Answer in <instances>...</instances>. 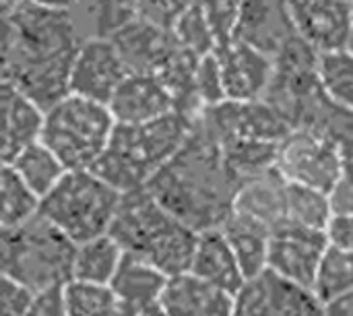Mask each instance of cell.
Masks as SVG:
<instances>
[{
  "instance_id": "cell-17",
  "label": "cell",
  "mask_w": 353,
  "mask_h": 316,
  "mask_svg": "<svg viewBox=\"0 0 353 316\" xmlns=\"http://www.w3.org/2000/svg\"><path fill=\"white\" fill-rule=\"evenodd\" d=\"M110 37L114 39L128 72L155 75L178 46L174 31L161 29L137 17Z\"/></svg>"
},
{
  "instance_id": "cell-26",
  "label": "cell",
  "mask_w": 353,
  "mask_h": 316,
  "mask_svg": "<svg viewBox=\"0 0 353 316\" xmlns=\"http://www.w3.org/2000/svg\"><path fill=\"white\" fill-rule=\"evenodd\" d=\"M353 292V253L329 244L312 286L316 300L327 306Z\"/></svg>"
},
{
  "instance_id": "cell-10",
  "label": "cell",
  "mask_w": 353,
  "mask_h": 316,
  "mask_svg": "<svg viewBox=\"0 0 353 316\" xmlns=\"http://www.w3.org/2000/svg\"><path fill=\"white\" fill-rule=\"evenodd\" d=\"M126 75L128 68L114 39L105 35H87L72 60L70 93L110 103Z\"/></svg>"
},
{
  "instance_id": "cell-5",
  "label": "cell",
  "mask_w": 353,
  "mask_h": 316,
  "mask_svg": "<svg viewBox=\"0 0 353 316\" xmlns=\"http://www.w3.org/2000/svg\"><path fill=\"white\" fill-rule=\"evenodd\" d=\"M77 242L60 232L43 215L6 228L0 234L2 275L33 292L64 286L74 273Z\"/></svg>"
},
{
  "instance_id": "cell-42",
  "label": "cell",
  "mask_w": 353,
  "mask_h": 316,
  "mask_svg": "<svg viewBox=\"0 0 353 316\" xmlns=\"http://www.w3.org/2000/svg\"><path fill=\"white\" fill-rule=\"evenodd\" d=\"M33 4L46 6V8H56V10H70L77 12L83 6V0H29Z\"/></svg>"
},
{
  "instance_id": "cell-44",
  "label": "cell",
  "mask_w": 353,
  "mask_h": 316,
  "mask_svg": "<svg viewBox=\"0 0 353 316\" xmlns=\"http://www.w3.org/2000/svg\"><path fill=\"white\" fill-rule=\"evenodd\" d=\"M345 50H350L353 54V25H352V31H350V35H347V41H345V46H343Z\"/></svg>"
},
{
  "instance_id": "cell-22",
  "label": "cell",
  "mask_w": 353,
  "mask_h": 316,
  "mask_svg": "<svg viewBox=\"0 0 353 316\" xmlns=\"http://www.w3.org/2000/svg\"><path fill=\"white\" fill-rule=\"evenodd\" d=\"M221 230L228 236L246 279L250 282L263 275L267 271V261H269L271 230L238 213H232L228 221L221 226Z\"/></svg>"
},
{
  "instance_id": "cell-16",
  "label": "cell",
  "mask_w": 353,
  "mask_h": 316,
  "mask_svg": "<svg viewBox=\"0 0 353 316\" xmlns=\"http://www.w3.org/2000/svg\"><path fill=\"white\" fill-rule=\"evenodd\" d=\"M108 106L118 124L151 122L176 110L168 87L159 77L147 72H128Z\"/></svg>"
},
{
  "instance_id": "cell-12",
  "label": "cell",
  "mask_w": 353,
  "mask_h": 316,
  "mask_svg": "<svg viewBox=\"0 0 353 316\" xmlns=\"http://www.w3.org/2000/svg\"><path fill=\"white\" fill-rule=\"evenodd\" d=\"M228 99L252 101L263 99L275 70L273 56L240 41L232 39L215 50Z\"/></svg>"
},
{
  "instance_id": "cell-23",
  "label": "cell",
  "mask_w": 353,
  "mask_h": 316,
  "mask_svg": "<svg viewBox=\"0 0 353 316\" xmlns=\"http://www.w3.org/2000/svg\"><path fill=\"white\" fill-rule=\"evenodd\" d=\"M8 166H12L25 184L41 199L50 195L68 172L64 161L43 141H37L19 151L14 159L8 161Z\"/></svg>"
},
{
  "instance_id": "cell-14",
  "label": "cell",
  "mask_w": 353,
  "mask_h": 316,
  "mask_svg": "<svg viewBox=\"0 0 353 316\" xmlns=\"http://www.w3.org/2000/svg\"><path fill=\"white\" fill-rule=\"evenodd\" d=\"M298 35L319 52L343 48L353 19L347 0H290Z\"/></svg>"
},
{
  "instance_id": "cell-6",
  "label": "cell",
  "mask_w": 353,
  "mask_h": 316,
  "mask_svg": "<svg viewBox=\"0 0 353 316\" xmlns=\"http://www.w3.org/2000/svg\"><path fill=\"white\" fill-rule=\"evenodd\" d=\"M122 192L93 170H68L60 184L41 199L39 215L72 242L110 234Z\"/></svg>"
},
{
  "instance_id": "cell-39",
  "label": "cell",
  "mask_w": 353,
  "mask_h": 316,
  "mask_svg": "<svg viewBox=\"0 0 353 316\" xmlns=\"http://www.w3.org/2000/svg\"><path fill=\"white\" fill-rule=\"evenodd\" d=\"M327 236L333 246L353 253V213H335L329 221Z\"/></svg>"
},
{
  "instance_id": "cell-33",
  "label": "cell",
  "mask_w": 353,
  "mask_h": 316,
  "mask_svg": "<svg viewBox=\"0 0 353 316\" xmlns=\"http://www.w3.org/2000/svg\"><path fill=\"white\" fill-rule=\"evenodd\" d=\"M194 93L201 106V112L205 108L217 106L228 99L225 85H223V75L221 66L217 60V54H207L199 60L196 68V79H194Z\"/></svg>"
},
{
  "instance_id": "cell-41",
  "label": "cell",
  "mask_w": 353,
  "mask_h": 316,
  "mask_svg": "<svg viewBox=\"0 0 353 316\" xmlns=\"http://www.w3.org/2000/svg\"><path fill=\"white\" fill-rule=\"evenodd\" d=\"M325 313L327 316H353V292L333 304H327Z\"/></svg>"
},
{
  "instance_id": "cell-32",
  "label": "cell",
  "mask_w": 353,
  "mask_h": 316,
  "mask_svg": "<svg viewBox=\"0 0 353 316\" xmlns=\"http://www.w3.org/2000/svg\"><path fill=\"white\" fill-rule=\"evenodd\" d=\"M174 35L180 46L194 52L196 56H207L217 50V39L199 0L180 17L174 27Z\"/></svg>"
},
{
  "instance_id": "cell-30",
  "label": "cell",
  "mask_w": 353,
  "mask_h": 316,
  "mask_svg": "<svg viewBox=\"0 0 353 316\" xmlns=\"http://www.w3.org/2000/svg\"><path fill=\"white\" fill-rule=\"evenodd\" d=\"M319 77L327 97L345 110H353V54L345 48L321 52Z\"/></svg>"
},
{
  "instance_id": "cell-37",
  "label": "cell",
  "mask_w": 353,
  "mask_h": 316,
  "mask_svg": "<svg viewBox=\"0 0 353 316\" xmlns=\"http://www.w3.org/2000/svg\"><path fill=\"white\" fill-rule=\"evenodd\" d=\"M25 316H70L64 300V286L35 292V298Z\"/></svg>"
},
{
  "instance_id": "cell-19",
  "label": "cell",
  "mask_w": 353,
  "mask_h": 316,
  "mask_svg": "<svg viewBox=\"0 0 353 316\" xmlns=\"http://www.w3.org/2000/svg\"><path fill=\"white\" fill-rule=\"evenodd\" d=\"M190 271L201 279L217 288H223L236 296L248 284L240 267V261L221 228L199 232V242H196Z\"/></svg>"
},
{
  "instance_id": "cell-27",
  "label": "cell",
  "mask_w": 353,
  "mask_h": 316,
  "mask_svg": "<svg viewBox=\"0 0 353 316\" xmlns=\"http://www.w3.org/2000/svg\"><path fill=\"white\" fill-rule=\"evenodd\" d=\"M333 205L327 190L288 182L285 195V221L304 228L327 230L333 219Z\"/></svg>"
},
{
  "instance_id": "cell-18",
  "label": "cell",
  "mask_w": 353,
  "mask_h": 316,
  "mask_svg": "<svg viewBox=\"0 0 353 316\" xmlns=\"http://www.w3.org/2000/svg\"><path fill=\"white\" fill-rule=\"evenodd\" d=\"M0 120H2V164L14 159L19 151L41 141L46 110L14 85L2 81L0 89Z\"/></svg>"
},
{
  "instance_id": "cell-7",
  "label": "cell",
  "mask_w": 353,
  "mask_h": 316,
  "mask_svg": "<svg viewBox=\"0 0 353 316\" xmlns=\"http://www.w3.org/2000/svg\"><path fill=\"white\" fill-rule=\"evenodd\" d=\"M116 124L108 103L68 93L46 110L41 141L68 170H91L108 149Z\"/></svg>"
},
{
  "instance_id": "cell-15",
  "label": "cell",
  "mask_w": 353,
  "mask_h": 316,
  "mask_svg": "<svg viewBox=\"0 0 353 316\" xmlns=\"http://www.w3.org/2000/svg\"><path fill=\"white\" fill-rule=\"evenodd\" d=\"M238 296L192 271L172 275L161 296L165 316H234Z\"/></svg>"
},
{
  "instance_id": "cell-29",
  "label": "cell",
  "mask_w": 353,
  "mask_h": 316,
  "mask_svg": "<svg viewBox=\"0 0 353 316\" xmlns=\"http://www.w3.org/2000/svg\"><path fill=\"white\" fill-rule=\"evenodd\" d=\"M64 300L70 316H116L120 300L110 284L72 277L64 284Z\"/></svg>"
},
{
  "instance_id": "cell-35",
  "label": "cell",
  "mask_w": 353,
  "mask_h": 316,
  "mask_svg": "<svg viewBox=\"0 0 353 316\" xmlns=\"http://www.w3.org/2000/svg\"><path fill=\"white\" fill-rule=\"evenodd\" d=\"M196 0H137V19L174 31L180 17Z\"/></svg>"
},
{
  "instance_id": "cell-8",
  "label": "cell",
  "mask_w": 353,
  "mask_h": 316,
  "mask_svg": "<svg viewBox=\"0 0 353 316\" xmlns=\"http://www.w3.org/2000/svg\"><path fill=\"white\" fill-rule=\"evenodd\" d=\"M341 149L316 128H294L279 143L277 170L288 182L331 190L343 170Z\"/></svg>"
},
{
  "instance_id": "cell-4",
  "label": "cell",
  "mask_w": 353,
  "mask_h": 316,
  "mask_svg": "<svg viewBox=\"0 0 353 316\" xmlns=\"http://www.w3.org/2000/svg\"><path fill=\"white\" fill-rule=\"evenodd\" d=\"M194 120L174 110L161 118L141 124H116L108 149L91 168L120 192L147 182L182 149Z\"/></svg>"
},
{
  "instance_id": "cell-11",
  "label": "cell",
  "mask_w": 353,
  "mask_h": 316,
  "mask_svg": "<svg viewBox=\"0 0 353 316\" xmlns=\"http://www.w3.org/2000/svg\"><path fill=\"white\" fill-rule=\"evenodd\" d=\"M234 316H327L310 290L294 286L269 269L238 294Z\"/></svg>"
},
{
  "instance_id": "cell-43",
  "label": "cell",
  "mask_w": 353,
  "mask_h": 316,
  "mask_svg": "<svg viewBox=\"0 0 353 316\" xmlns=\"http://www.w3.org/2000/svg\"><path fill=\"white\" fill-rule=\"evenodd\" d=\"M25 0H0V4H2V14H6V12H10V10H14L19 4H23Z\"/></svg>"
},
{
  "instance_id": "cell-21",
  "label": "cell",
  "mask_w": 353,
  "mask_h": 316,
  "mask_svg": "<svg viewBox=\"0 0 353 316\" xmlns=\"http://www.w3.org/2000/svg\"><path fill=\"white\" fill-rule=\"evenodd\" d=\"M170 275L153 263L124 253V259L112 279V288L120 302L126 304H155L161 302Z\"/></svg>"
},
{
  "instance_id": "cell-34",
  "label": "cell",
  "mask_w": 353,
  "mask_h": 316,
  "mask_svg": "<svg viewBox=\"0 0 353 316\" xmlns=\"http://www.w3.org/2000/svg\"><path fill=\"white\" fill-rule=\"evenodd\" d=\"M203 12L213 29L217 48L236 39V29L240 21L242 0H199Z\"/></svg>"
},
{
  "instance_id": "cell-24",
  "label": "cell",
  "mask_w": 353,
  "mask_h": 316,
  "mask_svg": "<svg viewBox=\"0 0 353 316\" xmlns=\"http://www.w3.org/2000/svg\"><path fill=\"white\" fill-rule=\"evenodd\" d=\"M122 259L124 248L112 234L91 238L87 242L77 244L72 277L95 284H112Z\"/></svg>"
},
{
  "instance_id": "cell-38",
  "label": "cell",
  "mask_w": 353,
  "mask_h": 316,
  "mask_svg": "<svg viewBox=\"0 0 353 316\" xmlns=\"http://www.w3.org/2000/svg\"><path fill=\"white\" fill-rule=\"evenodd\" d=\"M333 213H353V159H345L339 178L329 190Z\"/></svg>"
},
{
  "instance_id": "cell-28",
  "label": "cell",
  "mask_w": 353,
  "mask_h": 316,
  "mask_svg": "<svg viewBox=\"0 0 353 316\" xmlns=\"http://www.w3.org/2000/svg\"><path fill=\"white\" fill-rule=\"evenodd\" d=\"M0 195H2V230L17 228L39 213L41 197L35 195L8 164H2Z\"/></svg>"
},
{
  "instance_id": "cell-25",
  "label": "cell",
  "mask_w": 353,
  "mask_h": 316,
  "mask_svg": "<svg viewBox=\"0 0 353 316\" xmlns=\"http://www.w3.org/2000/svg\"><path fill=\"white\" fill-rule=\"evenodd\" d=\"M219 145L230 170L238 176L240 184L252 176L277 168L279 143L248 137H232L221 141Z\"/></svg>"
},
{
  "instance_id": "cell-31",
  "label": "cell",
  "mask_w": 353,
  "mask_h": 316,
  "mask_svg": "<svg viewBox=\"0 0 353 316\" xmlns=\"http://www.w3.org/2000/svg\"><path fill=\"white\" fill-rule=\"evenodd\" d=\"M83 8L91 23L89 35L110 37L137 17V0H83Z\"/></svg>"
},
{
  "instance_id": "cell-13",
  "label": "cell",
  "mask_w": 353,
  "mask_h": 316,
  "mask_svg": "<svg viewBox=\"0 0 353 316\" xmlns=\"http://www.w3.org/2000/svg\"><path fill=\"white\" fill-rule=\"evenodd\" d=\"M296 35L290 0H242L236 39L275 58Z\"/></svg>"
},
{
  "instance_id": "cell-3",
  "label": "cell",
  "mask_w": 353,
  "mask_h": 316,
  "mask_svg": "<svg viewBox=\"0 0 353 316\" xmlns=\"http://www.w3.org/2000/svg\"><path fill=\"white\" fill-rule=\"evenodd\" d=\"M110 234L124 253L153 263L170 277L190 271L199 242V232L170 213L147 186L122 192Z\"/></svg>"
},
{
  "instance_id": "cell-40",
  "label": "cell",
  "mask_w": 353,
  "mask_h": 316,
  "mask_svg": "<svg viewBox=\"0 0 353 316\" xmlns=\"http://www.w3.org/2000/svg\"><path fill=\"white\" fill-rule=\"evenodd\" d=\"M116 316H165L161 302L155 304H126L120 302Z\"/></svg>"
},
{
  "instance_id": "cell-45",
  "label": "cell",
  "mask_w": 353,
  "mask_h": 316,
  "mask_svg": "<svg viewBox=\"0 0 353 316\" xmlns=\"http://www.w3.org/2000/svg\"><path fill=\"white\" fill-rule=\"evenodd\" d=\"M347 6H350V12H352V19H353V0H347Z\"/></svg>"
},
{
  "instance_id": "cell-1",
  "label": "cell",
  "mask_w": 353,
  "mask_h": 316,
  "mask_svg": "<svg viewBox=\"0 0 353 316\" xmlns=\"http://www.w3.org/2000/svg\"><path fill=\"white\" fill-rule=\"evenodd\" d=\"M2 23V81L50 110L70 93L72 60L87 37L77 14L25 0Z\"/></svg>"
},
{
  "instance_id": "cell-2",
  "label": "cell",
  "mask_w": 353,
  "mask_h": 316,
  "mask_svg": "<svg viewBox=\"0 0 353 316\" xmlns=\"http://www.w3.org/2000/svg\"><path fill=\"white\" fill-rule=\"evenodd\" d=\"M153 197L196 232L221 228L234 213L240 188L221 145L199 122L182 149L147 182Z\"/></svg>"
},
{
  "instance_id": "cell-9",
  "label": "cell",
  "mask_w": 353,
  "mask_h": 316,
  "mask_svg": "<svg viewBox=\"0 0 353 316\" xmlns=\"http://www.w3.org/2000/svg\"><path fill=\"white\" fill-rule=\"evenodd\" d=\"M329 244L327 230L285 221L271 232L267 269L281 279L312 292L319 265Z\"/></svg>"
},
{
  "instance_id": "cell-36",
  "label": "cell",
  "mask_w": 353,
  "mask_h": 316,
  "mask_svg": "<svg viewBox=\"0 0 353 316\" xmlns=\"http://www.w3.org/2000/svg\"><path fill=\"white\" fill-rule=\"evenodd\" d=\"M35 298V292L27 286L2 275L0 284V316H25L31 302Z\"/></svg>"
},
{
  "instance_id": "cell-20",
  "label": "cell",
  "mask_w": 353,
  "mask_h": 316,
  "mask_svg": "<svg viewBox=\"0 0 353 316\" xmlns=\"http://www.w3.org/2000/svg\"><path fill=\"white\" fill-rule=\"evenodd\" d=\"M285 195L288 180L277 168H273L240 184L234 213L244 215L273 232L277 226L285 224Z\"/></svg>"
}]
</instances>
